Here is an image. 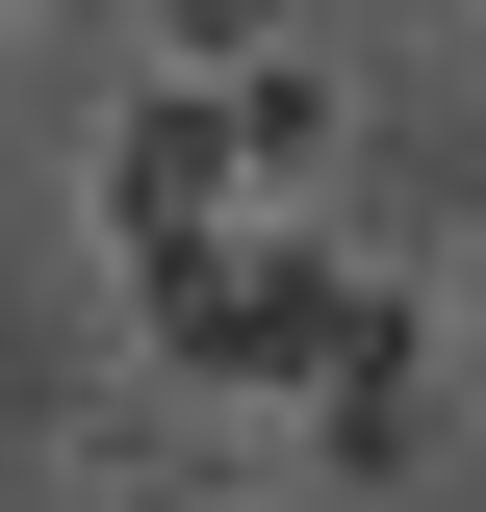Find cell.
I'll return each mask as SVG.
<instances>
[{
    "label": "cell",
    "instance_id": "3",
    "mask_svg": "<svg viewBox=\"0 0 486 512\" xmlns=\"http://www.w3.org/2000/svg\"><path fill=\"white\" fill-rule=\"evenodd\" d=\"M52 26H77V0H0V103H26V77H52Z\"/></svg>",
    "mask_w": 486,
    "mask_h": 512
},
{
    "label": "cell",
    "instance_id": "2",
    "mask_svg": "<svg viewBox=\"0 0 486 512\" xmlns=\"http://www.w3.org/2000/svg\"><path fill=\"white\" fill-rule=\"evenodd\" d=\"M307 0H103V77H231V52H282Z\"/></svg>",
    "mask_w": 486,
    "mask_h": 512
},
{
    "label": "cell",
    "instance_id": "1",
    "mask_svg": "<svg viewBox=\"0 0 486 512\" xmlns=\"http://www.w3.org/2000/svg\"><path fill=\"white\" fill-rule=\"evenodd\" d=\"M384 103H410V77H384L359 26H282V52H231V77H205V180H231V231H359Z\"/></svg>",
    "mask_w": 486,
    "mask_h": 512
},
{
    "label": "cell",
    "instance_id": "4",
    "mask_svg": "<svg viewBox=\"0 0 486 512\" xmlns=\"http://www.w3.org/2000/svg\"><path fill=\"white\" fill-rule=\"evenodd\" d=\"M0 231H26V180H0Z\"/></svg>",
    "mask_w": 486,
    "mask_h": 512
}]
</instances>
